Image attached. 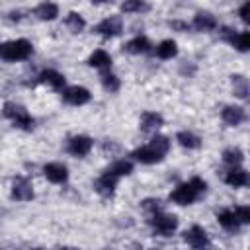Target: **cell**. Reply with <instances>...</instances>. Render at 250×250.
Here are the masks:
<instances>
[{
  "label": "cell",
  "instance_id": "1",
  "mask_svg": "<svg viewBox=\"0 0 250 250\" xmlns=\"http://www.w3.org/2000/svg\"><path fill=\"white\" fill-rule=\"evenodd\" d=\"M207 184L201 180V178H191L189 182L186 184H180L172 193H170V199L178 205H189L193 203L203 191H205Z\"/></svg>",
  "mask_w": 250,
  "mask_h": 250
},
{
  "label": "cell",
  "instance_id": "2",
  "mask_svg": "<svg viewBox=\"0 0 250 250\" xmlns=\"http://www.w3.org/2000/svg\"><path fill=\"white\" fill-rule=\"evenodd\" d=\"M33 53V47L27 39H16L0 45V57L4 61H23Z\"/></svg>",
  "mask_w": 250,
  "mask_h": 250
},
{
  "label": "cell",
  "instance_id": "3",
  "mask_svg": "<svg viewBox=\"0 0 250 250\" xmlns=\"http://www.w3.org/2000/svg\"><path fill=\"white\" fill-rule=\"evenodd\" d=\"M2 113H4V117H8L16 127H20V129H23V131H31L33 125H35V121H33V117L27 113V109L21 107V105H18V104L8 102V104L4 105V109H2Z\"/></svg>",
  "mask_w": 250,
  "mask_h": 250
},
{
  "label": "cell",
  "instance_id": "4",
  "mask_svg": "<svg viewBox=\"0 0 250 250\" xmlns=\"http://www.w3.org/2000/svg\"><path fill=\"white\" fill-rule=\"evenodd\" d=\"M150 225H152V229H154L156 234H160V236H170V234L176 230V227H178V219H176L174 215H166V213L156 211V213H152Z\"/></svg>",
  "mask_w": 250,
  "mask_h": 250
},
{
  "label": "cell",
  "instance_id": "5",
  "mask_svg": "<svg viewBox=\"0 0 250 250\" xmlns=\"http://www.w3.org/2000/svg\"><path fill=\"white\" fill-rule=\"evenodd\" d=\"M94 146V141L88 135H74L68 139V152L72 156H86Z\"/></svg>",
  "mask_w": 250,
  "mask_h": 250
},
{
  "label": "cell",
  "instance_id": "6",
  "mask_svg": "<svg viewBox=\"0 0 250 250\" xmlns=\"http://www.w3.org/2000/svg\"><path fill=\"white\" fill-rule=\"evenodd\" d=\"M12 197L18 199V201H29V199H33L31 182L27 178H23V176L14 178V182H12Z\"/></svg>",
  "mask_w": 250,
  "mask_h": 250
},
{
  "label": "cell",
  "instance_id": "7",
  "mask_svg": "<svg viewBox=\"0 0 250 250\" xmlns=\"http://www.w3.org/2000/svg\"><path fill=\"white\" fill-rule=\"evenodd\" d=\"M62 100L70 105H84L90 102V92L84 86H70L62 92Z\"/></svg>",
  "mask_w": 250,
  "mask_h": 250
},
{
  "label": "cell",
  "instance_id": "8",
  "mask_svg": "<svg viewBox=\"0 0 250 250\" xmlns=\"http://www.w3.org/2000/svg\"><path fill=\"white\" fill-rule=\"evenodd\" d=\"M94 31L98 35H102V37H115V35H119L123 31V25H121V20L117 16H113V18H107V20L100 21L94 27Z\"/></svg>",
  "mask_w": 250,
  "mask_h": 250
},
{
  "label": "cell",
  "instance_id": "9",
  "mask_svg": "<svg viewBox=\"0 0 250 250\" xmlns=\"http://www.w3.org/2000/svg\"><path fill=\"white\" fill-rule=\"evenodd\" d=\"M43 174L49 182L53 184H64L68 180V170L64 164H59V162H49L43 166Z\"/></svg>",
  "mask_w": 250,
  "mask_h": 250
},
{
  "label": "cell",
  "instance_id": "10",
  "mask_svg": "<svg viewBox=\"0 0 250 250\" xmlns=\"http://www.w3.org/2000/svg\"><path fill=\"white\" fill-rule=\"evenodd\" d=\"M223 37H225L227 41H230V43H232V47H236L240 53H246V51L250 49V33H248V31L234 33L232 29L225 27V29H223Z\"/></svg>",
  "mask_w": 250,
  "mask_h": 250
},
{
  "label": "cell",
  "instance_id": "11",
  "mask_svg": "<svg viewBox=\"0 0 250 250\" xmlns=\"http://www.w3.org/2000/svg\"><path fill=\"white\" fill-rule=\"evenodd\" d=\"M117 180H119V176H115L111 170H105L98 180H96V189L102 193V195H113V191H115V186H117Z\"/></svg>",
  "mask_w": 250,
  "mask_h": 250
},
{
  "label": "cell",
  "instance_id": "12",
  "mask_svg": "<svg viewBox=\"0 0 250 250\" xmlns=\"http://www.w3.org/2000/svg\"><path fill=\"white\" fill-rule=\"evenodd\" d=\"M184 240L193 246V248H203V246H209V238H207V232L203 230V227H197L193 225L189 230L184 232Z\"/></svg>",
  "mask_w": 250,
  "mask_h": 250
},
{
  "label": "cell",
  "instance_id": "13",
  "mask_svg": "<svg viewBox=\"0 0 250 250\" xmlns=\"http://www.w3.org/2000/svg\"><path fill=\"white\" fill-rule=\"evenodd\" d=\"M221 117H223V121L227 123V125H240L244 119H246V111H244V107H240V105H227L225 109H223V113H221Z\"/></svg>",
  "mask_w": 250,
  "mask_h": 250
},
{
  "label": "cell",
  "instance_id": "14",
  "mask_svg": "<svg viewBox=\"0 0 250 250\" xmlns=\"http://www.w3.org/2000/svg\"><path fill=\"white\" fill-rule=\"evenodd\" d=\"M131 156H133L135 160L143 162V164H154V162H160V160H162V154H160V152H156L150 145H146V146H141V148L133 150V152H131Z\"/></svg>",
  "mask_w": 250,
  "mask_h": 250
},
{
  "label": "cell",
  "instance_id": "15",
  "mask_svg": "<svg viewBox=\"0 0 250 250\" xmlns=\"http://www.w3.org/2000/svg\"><path fill=\"white\" fill-rule=\"evenodd\" d=\"M217 219H219V225L229 232H236L240 229V221L236 219L234 211H230V209H225V211L217 213Z\"/></svg>",
  "mask_w": 250,
  "mask_h": 250
},
{
  "label": "cell",
  "instance_id": "16",
  "mask_svg": "<svg viewBox=\"0 0 250 250\" xmlns=\"http://www.w3.org/2000/svg\"><path fill=\"white\" fill-rule=\"evenodd\" d=\"M225 182H227L229 186H232V188H242V186L248 184V174H246V170H242V168H238V166H232V168L227 172Z\"/></svg>",
  "mask_w": 250,
  "mask_h": 250
},
{
  "label": "cell",
  "instance_id": "17",
  "mask_svg": "<svg viewBox=\"0 0 250 250\" xmlns=\"http://www.w3.org/2000/svg\"><path fill=\"white\" fill-rule=\"evenodd\" d=\"M193 27H195L197 31H211V29L217 27V20H215V16H211L209 12H199V14H195V18H193Z\"/></svg>",
  "mask_w": 250,
  "mask_h": 250
},
{
  "label": "cell",
  "instance_id": "18",
  "mask_svg": "<svg viewBox=\"0 0 250 250\" xmlns=\"http://www.w3.org/2000/svg\"><path fill=\"white\" fill-rule=\"evenodd\" d=\"M33 14H35L39 20H43V21H51V20H55V18L59 16V6L53 4V2H41V4L33 10Z\"/></svg>",
  "mask_w": 250,
  "mask_h": 250
},
{
  "label": "cell",
  "instance_id": "19",
  "mask_svg": "<svg viewBox=\"0 0 250 250\" xmlns=\"http://www.w3.org/2000/svg\"><path fill=\"white\" fill-rule=\"evenodd\" d=\"M39 80H41V82H47V84L53 86L55 90H62V88H64V76H62L61 72L53 70V68L43 70V72L39 74Z\"/></svg>",
  "mask_w": 250,
  "mask_h": 250
},
{
  "label": "cell",
  "instance_id": "20",
  "mask_svg": "<svg viewBox=\"0 0 250 250\" xmlns=\"http://www.w3.org/2000/svg\"><path fill=\"white\" fill-rule=\"evenodd\" d=\"M150 41L146 39V37H143V35H139V37H135V39H131L127 45H125V51L127 53H131V55H141V53H148L150 51Z\"/></svg>",
  "mask_w": 250,
  "mask_h": 250
},
{
  "label": "cell",
  "instance_id": "21",
  "mask_svg": "<svg viewBox=\"0 0 250 250\" xmlns=\"http://www.w3.org/2000/svg\"><path fill=\"white\" fill-rule=\"evenodd\" d=\"M88 64L94 66V68L104 70V68H109V66H111V57H109V53H105L104 49H98V51H94V53L90 55Z\"/></svg>",
  "mask_w": 250,
  "mask_h": 250
},
{
  "label": "cell",
  "instance_id": "22",
  "mask_svg": "<svg viewBox=\"0 0 250 250\" xmlns=\"http://www.w3.org/2000/svg\"><path fill=\"white\" fill-rule=\"evenodd\" d=\"M162 125V115L154 111H145L141 117V129L143 131H156Z\"/></svg>",
  "mask_w": 250,
  "mask_h": 250
},
{
  "label": "cell",
  "instance_id": "23",
  "mask_svg": "<svg viewBox=\"0 0 250 250\" xmlns=\"http://www.w3.org/2000/svg\"><path fill=\"white\" fill-rule=\"evenodd\" d=\"M156 55H158V59H174L176 55H178V45H176V41H172V39H164V41H160V45L156 47Z\"/></svg>",
  "mask_w": 250,
  "mask_h": 250
},
{
  "label": "cell",
  "instance_id": "24",
  "mask_svg": "<svg viewBox=\"0 0 250 250\" xmlns=\"http://www.w3.org/2000/svg\"><path fill=\"white\" fill-rule=\"evenodd\" d=\"M176 141H178L184 148H199V145H201L199 137L193 135L191 131H180V133L176 135Z\"/></svg>",
  "mask_w": 250,
  "mask_h": 250
},
{
  "label": "cell",
  "instance_id": "25",
  "mask_svg": "<svg viewBox=\"0 0 250 250\" xmlns=\"http://www.w3.org/2000/svg\"><path fill=\"white\" fill-rule=\"evenodd\" d=\"M64 23H66V27H68L72 33H80V31L86 27L84 18H82L80 14H76V12H70V14L64 18Z\"/></svg>",
  "mask_w": 250,
  "mask_h": 250
},
{
  "label": "cell",
  "instance_id": "26",
  "mask_svg": "<svg viewBox=\"0 0 250 250\" xmlns=\"http://www.w3.org/2000/svg\"><path fill=\"white\" fill-rule=\"evenodd\" d=\"M146 10H148V4L145 0H125L121 4V12H125V14H141Z\"/></svg>",
  "mask_w": 250,
  "mask_h": 250
},
{
  "label": "cell",
  "instance_id": "27",
  "mask_svg": "<svg viewBox=\"0 0 250 250\" xmlns=\"http://www.w3.org/2000/svg\"><path fill=\"white\" fill-rule=\"evenodd\" d=\"M223 160H225L227 164H230V166H240L242 160H244V152H242L240 148H236V146L227 148V150L223 152Z\"/></svg>",
  "mask_w": 250,
  "mask_h": 250
},
{
  "label": "cell",
  "instance_id": "28",
  "mask_svg": "<svg viewBox=\"0 0 250 250\" xmlns=\"http://www.w3.org/2000/svg\"><path fill=\"white\" fill-rule=\"evenodd\" d=\"M230 78H232V86H234V96H238V98L244 100L248 96V80L242 74H234Z\"/></svg>",
  "mask_w": 250,
  "mask_h": 250
},
{
  "label": "cell",
  "instance_id": "29",
  "mask_svg": "<svg viewBox=\"0 0 250 250\" xmlns=\"http://www.w3.org/2000/svg\"><path fill=\"white\" fill-rule=\"evenodd\" d=\"M107 170H111L115 176H129L131 172H133V164L129 162V160H115Z\"/></svg>",
  "mask_w": 250,
  "mask_h": 250
},
{
  "label": "cell",
  "instance_id": "30",
  "mask_svg": "<svg viewBox=\"0 0 250 250\" xmlns=\"http://www.w3.org/2000/svg\"><path fill=\"white\" fill-rule=\"evenodd\" d=\"M150 146L156 150V152H160L162 156L170 150V141H168V137H164V135H154L152 137V141H150Z\"/></svg>",
  "mask_w": 250,
  "mask_h": 250
},
{
  "label": "cell",
  "instance_id": "31",
  "mask_svg": "<svg viewBox=\"0 0 250 250\" xmlns=\"http://www.w3.org/2000/svg\"><path fill=\"white\" fill-rule=\"evenodd\" d=\"M102 84H104V88L109 90V92H117V90H119V78H117L115 74H111V72L102 74Z\"/></svg>",
  "mask_w": 250,
  "mask_h": 250
},
{
  "label": "cell",
  "instance_id": "32",
  "mask_svg": "<svg viewBox=\"0 0 250 250\" xmlns=\"http://www.w3.org/2000/svg\"><path fill=\"white\" fill-rule=\"evenodd\" d=\"M232 211H234L236 219L240 221V225H246V223H250V207H246V205H240V207H234Z\"/></svg>",
  "mask_w": 250,
  "mask_h": 250
},
{
  "label": "cell",
  "instance_id": "33",
  "mask_svg": "<svg viewBox=\"0 0 250 250\" xmlns=\"http://www.w3.org/2000/svg\"><path fill=\"white\" fill-rule=\"evenodd\" d=\"M143 209H146L150 213H156V211H160V201L158 199H145L143 201Z\"/></svg>",
  "mask_w": 250,
  "mask_h": 250
},
{
  "label": "cell",
  "instance_id": "34",
  "mask_svg": "<svg viewBox=\"0 0 250 250\" xmlns=\"http://www.w3.org/2000/svg\"><path fill=\"white\" fill-rule=\"evenodd\" d=\"M248 6H250V4H248V2H244V4H242V8H240V12H238V16H240V20H242V21H248Z\"/></svg>",
  "mask_w": 250,
  "mask_h": 250
},
{
  "label": "cell",
  "instance_id": "35",
  "mask_svg": "<svg viewBox=\"0 0 250 250\" xmlns=\"http://www.w3.org/2000/svg\"><path fill=\"white\" fill-rule=\"evenodd\" d=\"M170 27H174V29H180V31H186L189 25H188V23H184V21H170Z\"/></svg>",
  "mask_w": 250,
  "mask_h": 250
},
{
  "label": "cell",
  "instance_id": "36",
  "mask_svg": "<svg viewBox=\"0 0 250 250\" xmlns=\"http://www.w3.org/2000/svg\"><path fill=\"white\" fill-rule=\"evenodd\" d=\"M105 2H113V0H92V4H105Z\"/></svg>",
  "mask_w": 250,
  "mask_h": 250
}]
</instances>
